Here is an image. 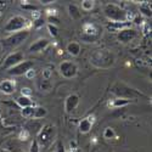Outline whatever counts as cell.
Segmentation results:
<instances>
[{
    "instance_id": "1f68e13d",
    "label": "cell",
    "mask_w": 152,
    "mask_h": 152,
    "mask_svg": "<svg viewBox=\"0 0 152 152\" xmlns=\"http://www.w3.org/2000/svg\"><path fill=\"white\" fill-rule=\"evenodd\" d=\"M50 78H51V71L50 69H44L43 71V79L50 80Z\"/></svg>"
},
{
    "instance_id": "cb8c5ba5",
    "label": "cell",
    "mask_w": 152,
    "mask_h": 152,
    "mask_svg": "<svg viewBox=\"0 0 152 152\" xmlns=\"http://www.w3.org/2000/svg\"><path fill=\"white\" fill-rule=\"evenodd\" d=\"M29 152H40V146H39V144H38V141L34 140L32 141V144H31V147H29Z\"/></svg>"
},
{
    "instance_id": "ba28073f",
    "label": "cell",
    "mask_w": 152,
    "mask_h": 152,
    "mask_svg": "<svg viewBox=\"0 0 152 152\" xmlns=\"http://www.w3.org/2000/svg\"><path fill=\"white\" fill-rule=\"evenodd\" d=\"M24 60L23 57V54L22 53H11L10 55L6 56V58L4 60V63H3V68L5 69H10L12 67H15L16 65H18L20 62H22Z\"/></svg>"
},
{
    "instance_id": "d4e9b609",
    "label": "cell",
    "mask_w": 152,
    "mask_h": 152,
    "mask_svg": "<svg viewBox=\"0 0 152 152\" xmlns=\"http://www.w3.org/2000/svg\"><path fill=\"white\" fill-rule=\"evenodd\" d=\"M113 136H115V130L112 128H106L104 132V137L105 139H112Z\"/></svg>"
},
{
    "instance_id": "7c38bea8",
    "label": "cell",
    "mask_w": 152,
    "mask_h": 152,
    "mask_svg": "<svg viewBox=\"0 0 152 152\" xmlns=\"http://www.w3.org/2000/svg\"><path fill=\"white\" fill-rule=\"evenodd\" d=\"M78 104H79V97H78V95L72 94V95L67 96L66 102H65V110H66V112H67V113H71L73 110H75V107L78 106Z\"/></svg>"
},
{
    "instance_id": "836d02e7",
    "label": "cell",
    "mask_w": 152,
    "mask_h": 152,
    "mask_svg": "<svg viewBox=\"0 0 152 152\" xmlns=\"http://www.w3.org/2000/svg\"><path fill=\"white\" fill-rule=\"evenodd\" d=\"M56 152H65V146H63L61 142L57 145V150H56Z\"/></svg>"
},
{
    "instance_id": "5bb4252c",
    "label": "cell",
    "mask_w": 152,
    "mask_h": 152,
    "mask_svg": "<svg viewBox=\"0 0 152 152\" xmlns=\"http://www.w3.org/2000/svg\"><path fill=\"white\" fill-rule=\"evenodd\" d=\"M16 102L17 105L21 107V108H26V107H31V106H34V102L31 97H27V96H18L16 99Z\"/></svg>"
},
{
    "instance_id": "7a4b0ae2",
    "label": "cell",
    "mask_w": 152,
    "mask_h": 152,
    "mask_svg": "<svg viewBox=\"0 0 152 152\" xmlns=\"http://www.w3.org/2000/svg\"><path fill=\"white\" fill-rule=\"evenodd\" d=\"M55 136H56V128L55 126L53 124H45L44 126L40 128L35 140L38 141L39 146L49 147L50 145L53 144Z\"/></svg>"
},
{
    "instance_id": "44dd1931",
    "label": "cell",
    "mask_w": 152,
    "mask_h": 152,
    "mask_svg": "<svg viewBox=\"0 0 152 152\" xmlns=\"http://www.w3.org/2000/svg\"><path fill=\"white\" fill-rule=\"evenodd\" d=\"M39 89H40V90L49 91L50 89H51V83H50V80L42 79V80H40V83H39Z\"/></svg>"
},
{
    "instance_id": "e575fe53",
    "label": "cell",
    "mask_w": 152,
    "mask_h": 152,
    "mask_svg": "<svg viewBox=\"0 0 152 152\" xmlns=\"http://www.w3.org/2000/svg\"><path fill=\"white\" fill-rule=\"evenodd\" d=\"M40 3H42V4H44V5H46V4H50V3H53V0H42Z\"/></svg>"
},
{
    "instance_id": "d6a6232c",
    "label": "cell",
    "mask_w": 152,
    "mask_h": 152,
    "mask_svg": "<svg viewBox=\"0 0 152 152\" xmlns=\"http://www.w3.org/2000/svg\"><path fill=\"white\" fill-rule=\"evenodd\" d=\"M26 75H27V78H29V79H31V78H34V77H35V72H34V69L32 68L31 71H28V72L26 73Z\"/></svg>"
},
{
    "instance_id": "f1b7e54d",
    "label": "cell",
    "mask_w": 152,
    "mask_h": 152,
    "mask_svg": "<svg viewBox=\"0 0 152 152\" xmlns=\"http://www.w3.org/2000/svg\"><path fill=\"white\" fill-rule=\"evenodd\" d=\"M21 93H22V96H27V97H31V95H32V90L29 88H22Z\"/></svg>"
},
{
    "instance_id": "f546056e",
    "label": "cell",
    "mask_w": 152,
    "mask_h": 152,
    "mask_svg": "<svg viewBox=\"0 0 152 152\" xmlns=\"http://www.w3.org/2000/svg\"><path fill=\"white\" fill-rule=\"evenodd\" d=\"M82 39L85 40V42H88V43H91V42H94L96 39V35H83Z\"/></svg>"
},
{
    "instance_id": "8992f818",
    "label": "cell",
    "mask_w": 152,
    "mask_h": 152,
    "mask_svg": "<svg viewBox=\"0 0 152 152\" xmlns=\"http://www.w3.org/2000/svg\"><path fill=\"white\" fill-rule=\"evenodd\" d=\"M60 73L62 74L63 78H73L78 73V67L72 61H63L60 65Z\"/></svg>"
},
{
    "instance_id": "30bf717a",
    "label": "cell",
    "mask_w": 152,
    "mask_h": 152,
    "mask_svg": "<svg viewBox=\"0 0 152 152\" xmlns=\"http://www.w3.org/2000/svg\"><path fill=\"white\" fill-rule=\"evenodd\" d=\"M135 37H136V31L133 29V28H124V29L119 31L118 34H117L118 40L122 42V43H129L134 39Z\"/></svg>"
},
{
    "instance_id": "2e32d148",
    "label": "cell",
    "mask_w": 152,
    "mask_h": 152,
    "mask_svg": "<svg viewBox=\"0 0 152 152\" xmlns=\"http://www.w3.org/2000/svg\"><path fill=\"white\" fill-rule=\"evenodd\" d=\"M67 53L72 56H78L80 54V45L75 42H72L67 45Z\"/></svg>"
},
{
    "instance_id": "d6986e66",
    "label": "cell",
    "mask_w": 152,
    "mask_h": 152,
    "mask_svg": "<svg viewBox=\"0 0 152 152\" xmlns=\"http://www.w3.org/2000/svg\"><path fill=\"white\" fill-rule=\"evenodd\" d=\"M34 108H35V106H31V107L22 108L21 115H22L24 118H33V115H34Z\"/></svg>"
},
{
    "instance_id": "83f0119b",
    "label": "cell",
    "mask_w": 152,
    "mask_h": 152,
    "mask_svg": "<svg viewBox=\"0 0 152 152\" xmlns=\"http://www.w3.org/2000/svg\"><path fill=\"white\" fill-rule=\"evenodd\" d=\"M44 20L43 18H37L34 22H33V26L35 27V28H39V27H43L44 26Z\"/></svg>"
},
{
    "instance_id": "ac0fdd59",
    "label": "cell",
    "mask_w": 152,
    "mask_h": 152,
    "mask_svg": "<svg viewBox=\"0 0 152 152\" xmlns=\"http://www.w3.org/2000/svg\"><path fill=\"white\" fill-rule=\"evenodd\" d=\"M46 115H48L46 108L38 106V107H35V108H34V115H33V118H37V119H39V118H44Z\"/></svg>"
},
{
    "instance_id": "4fadbf2b",
    "label": "cell",
    "mask_w": 152,
    "mask_h": 152,
    "mask_svg": "<svg viewBox=\"0 0 152 152\" xmlns=\"http://www.w3.org/2000/svg\"><path fill=\"white\" fill-rule=\"evenodd\" d=\"M0 91L6 94V95H11L15 93V84L11 80H4L0 83Z\"/></svg>"
},
{
    "instance_id": "52a82bcc",
    "label": "cell",
    "mask_w": 152,
    "mask_h": 152,
    "mask_svg": "<svg viewBox=\"0 0 152 152\" xmlns=\"http://www.w3.org/2000/svg\"><path fill=\"white\" fill-rule=\"evenodd\" d=\"M34 66V63L32 61H26V60H23L22 62H20L18 65H16L15 67H12L7 71V73L10 75H23V74H26L28 71H31Z\"/></svg>"
},
{
    "instance_id": "9c48e42d",
    "label": "cell",
    "mask_w": 152,
    "mask_h": 152,
    "mask_svg": "<svg viewBox=\"0 0 152 152\" xmlns=\"http://www.w3.org/2000/svg\"><path fill=\"white\" fill-rule=\"evenodd\" d=\"M115 93H116L117 95H119V96H121V99H126V100H129V99H134L135 96L141 95L140 93H137L136 90L130 89V88H126V86H124V85L116 86V88H115Z\"/></svg>"
},
{
    "instance_id": "484cf974",
    "label": "cell",
    "mask_w": 152,
    "mask_h": 152,
    "mask_svg": "<svg viewBox=\"0 0 152 152\" xmlns=\"http://www.w3.org/2000/svg\"><path fill=\"white\" fill-rule=\"evenodd\" d=\"M140 12H141L144 16H146V17H151V16H152V14H151V9L147 7V6H141V7H140Z\"/></svg>"
},
{
    "instance_id": "9a60e30c",
    "label": "cell",
    "mask_w": 152,
    "mask_h": 152,
    "mask_svg": "<svg viewBox=\"0 0 152 152\" xmlns=\"http://www.w3.org/2000/svg\"><path fill=\"white\" fill-rule=\"evenodd\" d=\"M93 128V122L89 118H84L79 123V132L83 134H88Z\"/></svg>"
},
{
    "instance_id": "5b68a950",
    "label": "cell",
    "mask_w": 152,
    "mask_h": 152,
    "mask_svg": "<svg viewBox=\"0 0 152 152\" xmlns=\"http://www.w3.org/2000/svg\"><path fill=\"white\" fill-rule=\"evenodd\" d=\"M27 26V20L22 16H14L11 17L4 27V31L7 33H16L20 31H23L24 27Z\"/></svg>"
},
{
    "instance_id": "7402d4cb",
    "label": "cell",
    "mask_w": 152,
    "mask_h": 152,
    "mask_svg": "<svg viewBox=\"0 0 152 152\" xmlns=\"http://www.w3.org/2000/svg\"><path fill=\"white\" fill-rule=\"evenodd\" d=\"M94 7V1H91V0H84V1H82V9L84 11H91Z\"/></svg>"
},
{
    "instance_id": "6da1fadb",
    "label": "cell",
    "mask_w": 152,
    "mask_h": 152,
    "mask_svg": "<svg viewBox=\"0 0 152 152\" xmlns=\"http://www.w3.org/2000/svg\"><path fill=\"white\" fill-rule=\"evenodd\" d=\"M90 62L96 67L107 68L115 63V57L107 50H97L90 56Z\"/></svg>"
},
{
    "instance_id": "3957f363",
    "label": "cell",
    "mask_w": 152,
    "mask_h": 152,
    "mask_svg": "<svg viewBox=\"0 0 152 152\" xmlns=\"http://www.w3.org/2000/svg\"><path fill=\"white\" fill-rule=\"evenodd\" d=\"M104 12H105V16L108 20L115 21L117 23H123L128 20L126 12L122 7H119L118 5H115V4H107L104 9Z\"/></svg>"
},
{
    "instance_id": "8fae6325",
    "label": "cell",
    "mask_w": 152,
    "mask_h": 152,
    "mask_svg": "<svg viewBox=\"0 0 152 152\" xmlns=\"http://www.w3.org/2000/svg\"><path fill=\"white\" fill-rule=\"evenodd\" d=\"M50 45V40L46 39V38H40V39L35 40L31 46H29V51L31 53H39L45 50L48 46Z\"/></svg>"
},
{
    "instance_id": "e0dca14e",
    "label": "cell",
    "mask_w": 152,
    "mask_h": 152,
    "mask_svg": "<svg viewBox=\"0 0 152 152\" xmlns=\"http://www.w3.org/2000/svg\"><path fill=\"white\" fill-rule=\"evenodd\" d=\"M68 12H69V16L73 18V20H79L82 14H80V11L79 9L75 6V5H68Z\"/></svg>"
},
{
    "instance_id": "277c9868",
    "label": "cell",
    "mask_w": 152,
    "mask_h": 152,
    "mask_svg": "<svg viewBox=\"0 0 152 152\" xmlns=\"http://www.w3.org/2000/svg\"><path fill=\"white\" fill-rule=\"evenodd\" d=\"M28 37H29V31L28 29H23V31L16 32L14 34H11L9 38H6V39L3 42L4 48H10V49L16 48V46L21 45Z\"/></svg>"
},
{
    "instance_id": "ffe728a7",
    "label": "cell",
    "mask_w": 152,
    "mask_h": 152,
    "mask_svg": "<svg viewBox=\"0 0 152 152\" xmlns=\"http://www.w3.org/2000/svg\"><path fill=\"white\" fill-rule=\"evenodd\" d=\"M132 102V100H126V99H117L115 100V102H113V106L115 107H124L126 105H129Z\"/></svg>"
},
{
    "instance_id": "603a6c76",
    "label": "cell",
    "mask_w": 152,
    "mask_h": 152,
    "mask_svg": "<svg viewBox=\"0 0 152 152\" xmlns=\"http://www.w3.org/2000/svg\"><path fill=\"white\" fill-rule=\"evenodd\" d=\"M48 31H49L50 35H53V37H57V35H58V28H57V26L48 24Z\"/></svg>"
},
{
    "instance_id": "4316f807",
    "label": "cell",
    "mask_w": 152,
    "mask_h": 152,
    "mask_svg": "<svg viewBox=\"0 0 152 152\" xmlns=\"http://www.w3.org/2000/svg\"><path fill=\"white\" fill-rule=\"evenodd\" d=\"M48 21H49V24H53V26H57V24L60 23V20L55 16H49Z\"/></svg>"
},
{
    "instance_id": "4dcf8cb0",
    "label": "cell",
    "mask_w": 152,
    "mask_h": 152,
    "mask_svg": "<svg viewBox=\"0 0 152 152\" xmlns=\"http://www.w3.org/2000/svg\"><path fill=\"white\" fill-rule=\"evenodd\" d=\"M27 137H29V132L27 129H23L21 132V135H20V139L21 140H27Z\"/></svg>"
}]
</instances>
